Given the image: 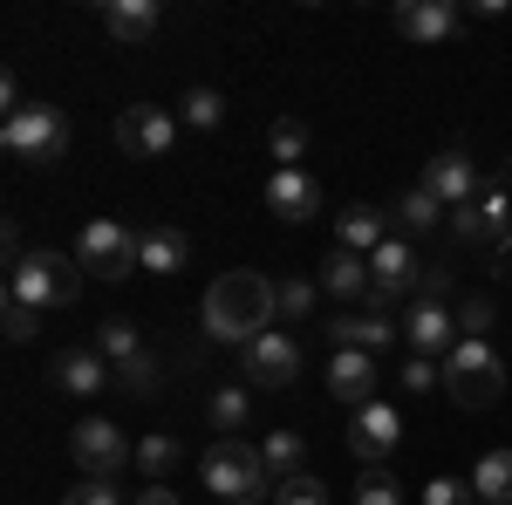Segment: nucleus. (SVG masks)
Here are the masks:
<instances>
[{"label": "nucleus", "mask_w": 512, "mask_h": 505, "mask_svg": "<svg viewBox=\"0 0 512 505\" xmlns=\"http://www.w3.org/2000/svg\"><path fill=\"white\" fill-rule=\"evenodd\" d=\"M355 505H403V485H396L383 465H362V478H355Z\"/></svg>", "instance_id": "30"}, {"label": "nucleus", "mask_w": 512, "mask_h": 505, "mask_svg": "<svg viewBox=\"0 0 512 505\" xmlns=\"http://www.w3.org/2000/svg\"><path fill=\"white\" fill-rule=\"evenodd\" d=\"M0 103H7V117H14V110H28V103H21V82H14V76H0Z\"/></svg>", "instance_id": "42"}, {"label": "nucleus", "mask_w": 512, "mask_h": 505, "mask_svg": "<svg viewBox=\"0 0 512 505\" xmlns=\"http://www.w3.org/2000/svg\"><path fill=\"white\" fill-rule=\"evenodd\" d=\"M69 458H76L89 478H117L130 458H137V444L123 437L117 424H103V417H89V424H76L69 430Z\"/></svg>", "instance_id": "7"}, {"label": "nucleus", "mask_w": 512, "mask_h": 505, "mask_svg": "<svg viewBox=\"0 0 512 505\" xmlns=\"http://www.w3.org/2000/svg\"><path fill=\"white\" fill-rule=\"evenodd\" d=\"M437 219H444V205H437L424 185H410V192L396 198V226H403V233H431Z\"/></svg>", "instance_id": "29"}, {"label": "nucleus", "mask_w": 512, "mask_h": 505, "mask_svg": "<svg viewBox=\"0 0 512 505\" xmlns=\"http://www.w3.org/2000/svg\"><path fill=\"white\" fill-rule=\"evenodd\" d=\"M274 505H328V492H321V478L301 471V478H287V485L274 492Z\"/></svg>", "instance_id": "34"}, {"label": "nucleus", "mask_w": 512, "mask_h": 505, "mask_svg": "<svg viewBox=\"0 0 512 505\" xmlns=\"http://www.w3.org/2000/svg\"><path fill=\"white\" fill-rule=\"evenodd\" d=\"M76 260L82 273H96V280H130L137 273V233L123 226V219H89L76 239Z\"/></svg>", "instance_id": "6"}, {"label": "nucleus", "mask_w": 512, "mask_h": 505, "mask_svg": "<svg viewBox=\"0 0 512 505\" xmlns=\"http://www.w3.org/2000/svg\"><path fill=\"white\" fill-rule=\"evenodd\" d=\"M0 321H7V342H28V335L41 328V308H28V301L7 294V314H0Z\"/></svg>", "instance_id": "35"}, {"label": "nucleus", "mask_w": 512, "mask_h": 505, "mask_svg": "<svg viewBox=\"0 0 512 505\" xmlns=\"http://www.w3.org/2000/svg\"><path fill=\"white\" fill-rule=\"evenodd\" d=\"M267 212L287 219V226H301V219L321 212V185L308 171H274V178H267Z\"/></svg>", "instance_id": "16"}, {"label": "nucleus", "mask_w": 512, "mask_h": 505, "mask_svg": "<svg viewBox=\"0 0 512 505\" xmlns=\"http://www.w3.org/2000/svg\"><path fill=\"white\" fill-rule=\"evenodd\" d=\"M444 389H451L458 410H492L506 396V362L485 342H458V349L444 355Z\"/></svg>", "instance_id": "4"}, {"label": "nucleus", "mask_w": 512, "mask_h": 505, "mask_svg": "<svg viewBox=\"0 0 512 505\" xmlns=\"http://www.w3.org/2000/svg\"><path fill=\"white\" fill-rule=\"evenodd\" d=\"M96 21H103L117 41H151L158 35V0H103Z\"/></svg>", "instance_id": "21"}, {"label": "nucleus", "mask_w": 512, "mask_h": 505, "mask_svg": "<svg viewBox=\"0 0 512 505\" xmlns=\"http://www.w3.org/2000/svg\"><path fill=\"white\" fill-rule=\"evenodd\" d=\"M335 246H349V253L369 260V253L383 246V212H376V205H349V212L335 219Z\"/></svg>", "instance_id": "23"}, {"label": "nucleus", "mask_w": 512, "mask_h": 505, "mask_svg": "<svg viewBox=\"0 0 512 505\" xmlns=\"http://www.w3.org/2000/svg\"><path fill=\"white\" fill-rule=\"evenodd\" d=\"M321 376H328V396H335V403H349V410L376 403V355H362V349H335Z\"/></svg>", "instance_id": "12"}, {"label": "nucleus", "mask_w": 512, "mask_h": 505, "mask_svg": "<svg viewBox=\"0 0 512 505\" xmlns=\"http://www.w3.org/2000/svg\"><path fill=\"white\" fill-rule=\"evenodd\" d=\"M198 471H205V492H219L226 505H260V492H267V465L246 437H219Z\"/></svg>", "instance_id": "5"}, {"label": "nucleus", "mask_w": 512, "mask_h": 505, "mask_svg": "<svg viewBox=\"0 0 512 505\" xmlns=\"http://www.w3.org/2000/svg\"><path fill=\"white\" fill-rule=\"evenodd\" d=\"M137 465H144V478L158 485L164 471L185 465V444H178V437H164V430H151V437H137Z\"/></svg>", "instance_id": "27"}, {"label": "nucleus", "mask_w": 512, "mask_h": 505, "mask_svg": "<svg viewBox=\"0 0 512 505\" xmlns=\"http://www.w3.org/2000/svg\"><path fill=\"white\" fill-rule=\"evenodd\" d=\"M424 260H417V246L410 239H383L376 253H369V280H376V301H396V294H417L424 287Z\"/></svg>", "instance_id": "9"}, {"label": "nucleus", "mask_w": 512, "mask_h": 505, "mask_svg": "<svg viewBox=\"0 0 512 505\" xmlns=\"http://www.w3.org/2000/svg\"><path fill=\"white\" fill-rule=\"evenodd\" d=\"M424 505H485L472 492V478H431V485H424Z\"/></svg>", "instance_id": "33"}, {"label": "nucleus", "mask_w": 512, "mask_h": 505, "mask_svg": "<svg viewBox=\"0 0 512 505\" xmlns=\"http://www.w3.org/2000/svg\"><path fill=\"white\" fill-rule=\"evenodd\" d=\"M117 389H123V396H151V389H158V362H151V355L117 362Z\"/></svg>", "instance_id": "32"}, {"label": "nucleus", "mask_w": 512, "mask_h": 505, "mask_svg": "<svg viewBox=\"0 0 512 505\" xmlns=\"http://www.w3.org/2000/svg\"><path fill=\"white\" fill-rule=\"evenodd\" d=\"M89 349L117 369V362H130V355H144V342H137V328H130L123 314H110V321H96V342H89Z\"/></svg>", "instance_id": "26"}, {"label": "nucleus", "mask_w": 512, "mask_h": 505, "mask_svg": "<svg viewBox=\"0 0 512 505\" xmlns=\"http://www.w3.org/2000/svg\"><path fill=\"white\" fill-rule=\"evenodd\" d=\"M424 192H431L437 205H451V212L472 205V198H478V164L465 151H437L431 164H424Z\"/></svg>", "instance_id": "14"}, {"label": "nucleus", "mask_w": 512, "mask_h": 505, "mask_svg": "<svg viewBox=\"0 0 512 505\" xmlns=\"http://www.w3.org/2000/svg\"><path fill=\"white\" fill-rule=\"evenodd\" d=\"M205 417H212V430H219V437H239V430L253 424V396H246V389H219Z\"/></svg>", "instance_id": "28"}, {"label": "nucleus", "mask_w": 512, "mask_h": 505, "mask_svg": "<svg viewBox=\"0 0 512 505\" xmlns=\"http://www.w3.org/2000/svg\"><path fill=\"white\" fill-rule=\"evenodd\" d=\"M403 342H410V355H451L465 335H458V314L451 308H437V301H417L410 308V321H403Z\"/></svg>", "instance_id": "13"}, {"label": "nucleus", "mask_w": 512, "mask_h": 505, "mask_svg": "<svg viewBox=\"0 0 512 505\" xmlns=\"http://www.w3.org/2000/svg\"><path fill=\"white\" fill-rule=\"evenodd\" d=\"M396 444H403V417H396L383 396H376V403H362V410H355V424H349V451L362 458V465H383Z\"/></svg>", "instance_id": "10"}, {"label": "nucleus", "mask_w": 512, "mask_h": 505, "mask_svg": "<svg viewBox=\"0 0 512 505\" xmlns=\"http://www.w3.org/2000/svg\"><path fill=\"white\" fill-rule=\"evenodd\" d=\"M328 335H335V349L383 355V349L396 342V335H403V328H396V321H390L383 308H369V314H335V321H328Z\"/></svg>", "instance_id": "17"}, {"label": "nucleus", "mask_w": 512, "mask_h": 505, "mask_svg": "<svg viewBox=\"0 0 512 505\" xmlns=\"http://www.w3.org/2000/svg\"><path fill=\"white\" fill-rule=\"evenodd\" d=\"M0 253H7V267H21V260H28V253H21V226H7V233H0Z\"/></svg>", "instance_id": "41"}, {"label": "nucleus", "mask_w": 512, "mask_h": 505, "mask_svg": "<svg viewBox=\"0 0 512 505\" xmlns=\"http://www.w3.org/2000/svg\"><path fill=\"white\" fill-rule=\"evenodd\" d=\"M178 117L192 123V130H212V123L226 117V103H219V89H185V103H178Z\"/></svg>", "instance_id": "31"}, {"label": "nucleus", "mask_w": 512, "mask_h": 505, "mask_svg": "<svg viewBox=\"0 0 512 505\" xmlns=\"http://www.w3.org/2000/svg\"><path fill=\"white\" fill-rule=\"evenodd\" d=\"M62 505H123V492L110 485V478H89V485H76Z\"/></svg>", "instance_id": "38"}, {"label": "nucleus", "mask_w": 512, "mask_h": 505, "mask_svg": "<svg viewBox=\"0 0 512 505\" xmlns=\"http://www.w3.org/2000/svg\"><path fill=\"white\" fill-rule=\"evenodd\" d=\"M260 465H267V478L287 485V478H301V471H308V444H301L294 430H267V437H260Z\"/></svg>", "instance_id": "22"}, {"label": "nucleus", "mask_w": 512, "mask_h": 505, "mask_svg": "<svg viewBox=\"0 0 512 505\" xmlns=\"http://www.w3.org/2000/svg\"><path fill=\"white\" fill-rule=\"evenodd\" d=\"M130 505H178V492H164V485H144V492H137Z\"/></svg>", "instance_id": "43"}, {"label": "nucleus", "mask_w": 512, "mask_h": 505, "mask_svg": "<svg viewBox=\"0 0 512 505\" xmlns=\"http://www.w3.org/2000/svg\"><path fill=\"white\" fill-rule=\"evenodd\" d=\"M308 308H315V280H280V314L301 321Z\"/></svg>", "instance_id": "36"}, {"label": "nucleus", "mask_w": 512, "mask_h": 505, "mask_svg": "<svg viewBox=\"0 0 512 505\" xmlns=\"http://www.w3.org/2000/svg\"><path fill=\"white\" fill-rule=\"evenodd\" d=\"M55 383L69 389V396H96V389L117 383V369H110L96 349H62L55 355Z\"/></svg>", "instance_id": "19"}, {"label": "nucleus", "mask_w": 512, "mask_h": 505, "mask_svg": "<svg viewBox=\"0 0 512 505\" xmlns=\"http://www.w3.org/2000/svg\"><path fill=\"white\" fill-rule=\"evenodd\" d=\"M458 328H465V342H485V328H492V301H465V308H458Z\"/></svg>", "instance_id": "39"}, {"label": "nucleus", "mask_w": 512, "mask_h": 505, "mask_svg": "<svg viewBox=\"0 0 512 505\" xmlns=\"http://www.w3.org/2000/svg\"><path fill=\"white\" fill-rule=\"evenodd\" d=\"M390 21L403 41H451L458 35V7L451 0H396Z\"/></svg>", "instance_id": "15"}, {"label": "nucleus", "mask_w": 512, "mask_h": 505, "mask_svg": "<svg viewBox=\"0 0 512 505\" xmlns=\"http://www.w3.org/2000/svg\"><path fill=\"white\" fill-rule=\"evenodd\" d=\"M308 144H315V137H308V123H301V117H280L274 130H267V151H274V164H280V171H301Z\"/></svg>", "instance_id": "25"}, {"label": "nucleus", "mask_w": 512, "mask_h": 505, "mask_svg": "<svg viewBox=\"0 0 512 505\" xmlns=\"http://www.w3.org/2000/svg\"><path fill=\"white\" fill-rule=\"evenodd\" d=\"M7 294L28 301V308H69V301L82 294V260L76 253H48V246H41V253H28L21 267L7 273Z\"/></svg>", "instance_id": "2"}, {"label": "nucleus", "mask_w": 512, "mask_h": 505, "mask_svg": "<svg viewBox=\"0 0 512 505\" xmlns=\"http://www.w3.org/2000/svg\"><path fill=\"white\" fill-rule=\"evenodd\" d=\"M171 144H178V117L158 110V103H137V110H123V117H117V151L123 157L151 164V157H164Z\"/></svg>", "instance_id": "8"}, {"label": "nucleus", "mask_w": 512, "mask_h": 505, "mask_svg": "<svg viewBox=\"0 0 512 505\" xmlns=\"http://www.w3.org/2000/svg\"><path fill=\"white\" fill-rule=\"evenodd\" d=\"M274 314H280V280H267V273H253V267H233V273H219V280L205 287L198 321H205L212 342L253 349L260 335H274Z\"/></svg>", "instance_id": "1"}, {"label": "nucleus", "mask_w": 512, "mask_h": 505, "mask_svg": "<svg viewBox=\"0 0 512 505\" xmlns=\"http://www.w3.org/2000/svg\"><path fill=\"white\" fill-rule=\"evenodd\" d=\"M472 492L485 505H512V451H485L472 465Z\"/></svg>", "instance_id": "24"}, {"label": "nucleus", "mask_w": 512, "mask_h": 505, "mask_svg": "<svg viewBox=\"0 0 512 505\" xmlns=\"http://www.w3.org/2000/svg\"><path fill=\"white\" fill-rule=\"evenodd\" d=\"M396 383H403V389H417V396H424V389H431V383H444V369H437L431 355H410V362H403V376H396Z\"/></svg>", "instance_id": "37"}, {"label": "nucleus", "mask_w": 512, "mask_h": 505, "mask_svg": "<svg viewBox=\"0 0 512 505\" xmlns=\"http://www.w3.org/2000/svg\"><path fill=\"white\" fill-rule=\"evenodd\" d=\"M137 267L144 273H185L192 267V233H178V226H151V233H137Z\"/></svg>", "instance_id": "18"}, {"label": "nucleus", "mask_w": 512, "mask_h": 505, "mask_svg": "<svg viewBox=\"0 0 512 505\" xmlns=\"http://www.w3.org/2000/svg\"><path fill=\"white\" fill-rule=\"evenodd\" d=\"M444 294H451V273L431 267V273H424V287H417V301H437V308H444Z\"/></svg>", "instance_id": "40"}, {"label": "nucleus", "mask_w": 512, "mask_h": 505, "mask_svg": "<svg viewBox=\"0 0 512 505\" xmlns=\"http://www.w3.org/2000/svg\"><path fill=\"white\" fill-rule=\"evenodd\" d=\"M246 383H260V389H287V383H301V342L294 335H260L253 349H246Z\"/></svg>", "instance_id": "11"}, {"label": "nucleus", "mask_w": 512, "mask_h": 505, "mask_svg": "<svg viewBox=\"0 0 512 505\" xmlns=\"http://www.w3.org/2000/svg\"><path fill=\"white\" fill-rule=\"evenodd\" d=\"M0 151L14 157V164H62V151H69V117L55 103H28V110H14V117L0 123Z\"/></svg>", "instance_id": "3"}, {"label": "nucleus", "mask_w": 512, "mask_h": 505, "mask_svg": "<svg viewBox=\"0 0 512 505\" xmlns=\"http://www.w3.org/2000/svg\"><path fill=\"white\" fill-rule=\"evenodd\" d=\"M321 294H335V301H362V294H376L369 260H362V253H349V246H335V253L321 260Z\"/></svg>", "instance_id": "20"}]
</instances>
